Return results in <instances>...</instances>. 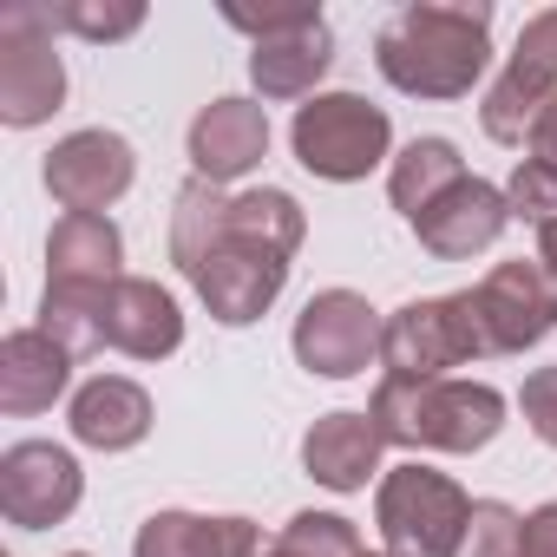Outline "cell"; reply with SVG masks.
<instances>
[{"mask_svg":"<svg viewBox=\"0 0 557 557\" xmlns=\"http://www.w3.org/2000/svg\"><path fill=\"white\" fill-rule=\"evenodd\" d=\"M505 203H511V216H524V223H557V171H544V164H518L511 171V184H505Z\"/></svg>","mask_w":557,"mask_h":557,"instance_id":"4316f807","label":"cell"},{"mask_svg":"<svg viewBox=\"0 0 557 557\" xmlns=\"http://www.w3.org/2000/svg\"><path fill=\"white\" fill-rule=\"evenodd\" d=\"M381 446L387 440L368 413H322L302 433V466L329 492H368V479L381 472Z\"/></svg>","mask_w":557,"mask_h":557,"instance_id":"ffe728a7","label":"cell"},{"mask_svg":"<svg viewBox=\"0 0 557 557\" xmlns=\"http://www.w3.org/2000/svg\"><path fill=\"white\" fill-rule=\"evenodd\" d=\"M472 302H479V329H485L492 355H524L544 335H557V275L537 256L498 262L472 289Z\"/></svg>","mask_w":557,"mask_h":557,"instance_id":"30bf717a","label":"cell"},{"mask_svg":"<svg viewBox=\"0 0 557 557\" xmlns=\"http://www.w3.org/2000/svg\"><path fill=\"white\" fill-rule=\"evenodd\" d=\"M66 106V60L53 53V21L40 0L0 14V125L34 132Z\"/></svg>","mask_w":557,"mask_h":557,"instance_id":"52a82bcc","label":"cell"},{"mask_svg":"<svg viewBox=\"0 0 557 557\" xmlns=\"http://www.w3.org/2000/svg\"><path fill=\"white\" fill-rule=\"evenodd\" d=\"M66 426H73V440L92 446V453H132V446L151 433V394H145L138 381H125V374H92V381L73 394Z\"/></svg>","mask_w":557,"mask_h":557,"instance_id":"ac0fdd59","label":"cell"},{"mask_svg":"<svg viewBox=\"0 0 557 557\" xmlns=\"http://www.w3.org/2000/svg\"><path fill=\"white\" fill-rule=\"evenodd\" d=\"M53 34H79V40H132L145 27V8L138 0H60V8H47Z\"/></svg>","mask_w":557,"mask_h":557,"instance_id":"d4e9b609","label":"cell"},{"mask_svg":"<svg viewBox=\"0 0 557 557\" xmlns=\"http://www.w3.org/2000/svg\"><path fill=\"white\" fill-rule=\"evenodd\" d=\"M374 66L407 99H466L492 66V8L413 0L374 34Z\"/></svg>","mask_w":557,"mask_h":557,"instance_id":"6da1fadb","label":"cell"},{"mask_svg":"<svg viewBox=\"0 0 557 557\" xmlns=\"http://www.w3.org/2000/svg\"><path fill=\"white\" fill-rule=\"evenodd\" d=\"M132 557H269L249 518H197V511H151L132 537Z\"/></svg>","mask_w":557,"mask_h":557,"instance_id":"44dd1931","label":"cell"},{"mask_svg":"<svg viewBox=\"0 0 557 557\" xmlns=\"http://www.w3.org/2000/svg\"><path fill=\"white\" fill-rule=\"evenodd\" d=\"M511 557H557V498L524 511V531H518V550Z\"/></svg>","mask_w":557,"mask_h":557,"instance_id":"f1b7e54d","label":"cell"},{"mask_svg":"<svg viewBox=\"0 0 557 557\" xmlns=\"http://www.w3.org/2000/svg\"><path fill=\"white\" fill-rule=\"evenodd\" d=\"M472 505L479 498H466V485L453 472H433L420 459L381 472V485H374V524L394 557H459Z\"/></svg>","mask_w":557,"mask_h":557,"instance_id":"3957f363","label":"cell"},{"mask_svg":"<svg viewBox=\"0 0 557 557\" xmlns=\"http://www.w3.org/2000/svg\"><path fill=\"white\" fill-rule=\"evenodd\" d=\"M524 145H531V164L557 171V99L537 112V125H531V138H524Z\"/></svg>","mask_w":557,"mask_h":557,"instance_id":"f546056e","label":"cell"},{"mask_svg":"<svg viewBox=\"0 0 557 557\" xmlns=\"http://www.w3.org/2000/svg\"><path fill=\"white\" fill-rule=\"evenodd\" d=\"M459 177H466V158H459L453 138H413V145L387 164V197H394V210L413 223V216H420L433 197H446Z\"/></svg>","mask_w":557,"mask_h":557,"instance_id":"603a6c76","label":"cell"},{"mask_svg":"<svg viewBox=\"0 0 557 557\" xmlns=\"http://www.w3.org/2000/svg\"><path fill=\"white\" fill-rule=\"evenodd\" d=\"M86 498V472L66 446L53 440H14L0 453V511L21 531H47V524H66Z\"/></svg>","mask_w":557,"mask_h":557,"instance_id":"8fae6325","label":"cell"},{"mask_svg":"<svg viewBox=\"0 0 557 557\" xmlns=\"http://www.w3.org/2000/svg\"><path fill=\"white\" fill-rule=\"evenodd\" d=\"M269 557H368V544H361V524L342 511H296L283 537L269 544Z\"/></svg>","mask_w":557,"mask_h":557,"instance_id":"cb8c5ba5","label":"cell"},{"mask_svg":"<svg viewBox=\"0 0 557 557\" xmlns=\"http://www.w3.org/2000/svg\"><path fill=\"white\" fill-rule=\"evenodd\" d=\"M40 177H47V190H53V203H60L66 216H106V210L132 190L138 151H132V138L92 125V132L60 138V145L47 151V171H40Z\"/></svg>","mask_w":557,"mask_h":557,"instance_id":"7c38bea8","label":"cell"},{"mask_svg":"<svg viewBox=\"0 0 557 557\" xmlns=\"http://www.w3.org/2000/svg\"><path fill=\"white\" fill-rule=\"evenodd\" d=\"M505 223H511L505 190L485 184V177H459L446 197H433V203L413 216V236H420L426 256H440V262H466V256L492 249V243L505 236Z\"/></svg>","mask_w":557,"mask_h":557,"instance_id":"5bb4252c","label":"cell"},{"mask_svg":"<svg viewBox=\"0 0 557 557\" xmlns=\"http://www.w3.org/2000/svg\"><path fill=\"white\" fill-rule=\"evenodd\" d=\"M518 407H524V426L544 446H557V368H531L518 387Z\"/></svg>","mask_w":557,"mask_h":557,"instance_id":"83f0119b","label":"cell"},{"mask_svg":"<svg viewBox=\"0 0 557 557\" xmlns=\"http://www.w3.org/2000/svg\"><path fill=\"white\" fill-rule=\"evenodd\" d=\"M289 283V256H275L262 243H236L223 236L197 269H190V289L203 296V309L223 322V329H249L275 309V296H283Z\"/></svg>","mask_w":557,"mask_h":557,"instance_id":"4fadbf2b","label":"cell"},{"mask_svg":"<svg viewBox=\"0 0 557 557\" xmlns=\"http://www.w3.org/2000/svg\"><path fill=\"white\" fill-rule=\"evenodd\" d=\"M125 236L112 216H60L47 236V289H92L112 296V283H125Z\"/></svg>","mask_w":557,"mask_h":557,"instance_id":"e0dca14e","label":"cell"},{"mask_svg":"<svg viewBox=\"0 0 557 557\" xmlns=\"http://www.w3.org/2000/svg\"><path fill=\"white\" fill-rule=\"evenodd\" d=\"M289 145H296V164L329 177V184H361L368 171L394 164V119L361 99V92H315L309 106H296V125H289Z\"/></svg>","mask_w":557,"mask_h":557,"instance_id":"277c9868","label":"cell"},{"mask_svg":"<svg viewBox=\"0 0 557 557\" xmlns=\"http://www.w3.org/2000/svg\"><path fill=\"white\" fill-rule=\"evenodd\" d=\"M269 158V112L256 99H210L190 119V171L203 184H236Z\"/></svg>","mask_w":557,"mask_h":557,"instance_id":"9a60e30c","label":"cell"},{"mask_svg":"<svg viewBox=\"0 0 557 557\" xmlns=\"http://www.w3.org/2000/svg\"><path fill=\"white\" fill-rule=\"evenodd\" d=\"M479 355H492V348H485L472 289L407 302V309L387 315V335H381V368L400 374V381H446L453 368H466Z\"/></svg>","mask_w":557,"mask_h":557,"instance_id":"8992f818","label":"cell"},{"mask_svg":"<svg viewBox=\"0 0 557 557\" xmlns=\"http://www.w3.org/2000/svg\"><path fill=\"white\" fill-rule=\"evenodd\" d=\"M518 531H524V518H518L505 498H479L472 518H466L459 557H511V550H518Z\"/></svg>","mask_w":557,"mask_h":557,"instance_id":"484cf974","label":"cell"},{"mask_svg":"<svg viewBox=\"0 0 557 557\" xmlns=\"http://www.w3.org/2000/svg\"><path fill=\"white\" fill-rule=\"evenodd\" d=\"M381 335H387V315L368 309V296L355 289H322L302 302L296 315V361L322 381H355L381 361Z\"/></svg>","mask_w":557,"mask_h":557,"instance_id":"ba28073f","label":"cell"},{"mask_svg":"<svg viewBox=\"0 0 557 557\" xmlns=\"http://www.w3.org/2000/svg\"><path fill=\"white\" fill-rule=\"evenodd\" d=\"M106 348L132 355V361H164L184 348V315L177 296L151 275H125V283L106 296Z\"/></svg>","mask_w":557,"mask_h":557,"instance_id":"2e32d148","label":"cell"},{"mask_svg":"<svg viewBox=\"0 0 557 557\" xmlns=\"http://www.w3.org/2000/svg\"><path fill=\"white\" fill-rule=\"evenodd\" d=\"M368 557H394V550H368Z\"/></svg>","mask_w":557,"mask_h":557,"instance_id":"1f68e13d","label":"cell"},{"mask_svg":"<svg viewBox=\"0 0 557 557\" xmlns=\"http://www.w3.org/2000/svg\"><path fill=\"white\" fill-rule=\"evenodd\" d=\"M550 99H557V8H544V14L524 21L505 73L492 79V92L479 106V125H485L492 145H524L531 125H537V112Z\"/></svg>","mask_w":557,"mask_h":557,"instance_id":"9c48e42d","label":"cell"},{"mask_svg":"<svg viewBox=\"0 0 557 557\" xmlns=\"http://www.w3.org/2000/svg\"><path fill=\"white\" fill-rule=\"evenodd\" d=\"M223 236L262 243V249H275V256L296 262V249H302V236H309V216H302V203H296L289 190H269V184H262V190H236V197H230L216 243H223Z\"/></svg>","mask_w":557,"mask_h":557,"instance_id":"7402d4cb","label":"cell"},{"mask_svg":"<svg viewBox=\"0 0 557 557\" xmlns=\"http://www.w3.org/2000/svg\"><path fill=\"white\" fill-rule=\"evenodd\" d=\"M537 262L557 275V223H544V230H537Z\"/></svg>","mask_w":557,"mask_h":557,"instance_id":"4dcf8cb0","label":"cell"},{"mask_svg":"<svg viewBox=\"0 0 557 557\" xmlns=\"http://www.w3.org/2000/svg\"><path fill=\"white\" fill-rule=\"evenodd\" d=\"M368 420L387 446L407 453H479L505 426V394L485 381H400L387 374L368 400Z\"/></svg>","mask_w":557,"mask_h":557,"instance_id":"7a4b0ae2","label":"cell"},{"mask_svg":"<svg viewBox=\"0 0 557 557\" xmlns=\"http://www.w3.org/2000/svg\"><path fill=\"white\" fill-rule=\"evenodd\" d=\"M66 381H73V355L47 329H14L0 342V413L34 420L66 394Z\"/></svg>","mask_w":557,"mask_h":557,"instance_id":"d6986e66","label":"cell"},{"mask_svg":"<svg viewBox=\"0 0 557 557\" xmlns=\"http://www.w3.org/2000/svg\"><path fill=\"white\" fill-rule=\"evenodd\" d=\"M66 557H86V550H66Z\"/></svg>","mask_w":557,"mask_h":557,"instance_id":"d6a6232c","label":"cell"},{"mask_svg":"<svg viewBox=\"0 0 557 557\" xmlns=\"http://www.w3.org/2000/svg\"><path fill=\"white\" fill-rule=\"evenodd\" d=\"M236 34H249V79L262 99H309L335 66V34L322 8H223Z\"/></svg>","mask_w":557,"mask_h":557,"instance_id":"5b68a950","label":"cell"}]
</instances>
